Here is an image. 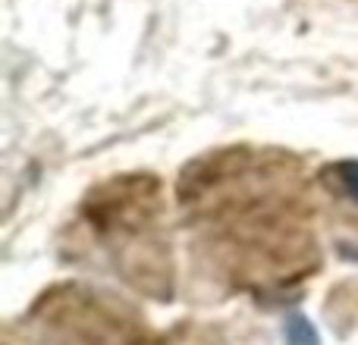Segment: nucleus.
Here are the masks:
<instances>
[{"label":"nucleus","instance_id":"f257e3e1","mask_svg":"<svg viewBox=\"0 0 358 345\" xmlns=\"http://www.w3.org/2000/svg\"><path fill=\"white\" fill-rule=\"evenodd\" d=\"M286 336H289V345H317V333L305 317L292 314L289 323H286Z\"/></svg>","mask_w":358,"mask_h":345},{"label":"nucleus","instance_id":"f03ea898","mask_svg":"<svg viewBox=\"0 0 358 345\" xmlns=\"http://www.w3.org/2000/svg\"><path fill=\"white\" fill-rule=\"evenodd\" d=\"M334 172H336V179H340L343 191H346L352 201H358V161H343V163H336Z\"/></svg>","mask_w":358,"mask_h":345}]
</instances>
